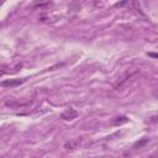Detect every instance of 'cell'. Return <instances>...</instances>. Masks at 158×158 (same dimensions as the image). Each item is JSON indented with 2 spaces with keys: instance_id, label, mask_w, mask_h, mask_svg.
<instances>
[{
  "instance_id": "cell-1",
  "label": "cell",
  "mask_w": 158,
  "mask_h": 158,
  "mask_svg": "<svg viewBox=\"0 0 158 158\" xmlns=\"http://www.w3.org/2000/svg\"><path fill=\"white\" fill-rule=\"evenodd\" d=\"M77 116H78V111H77V110H74L73 107L65 109V110H64V111H62V114H60V118L67 120V121L74 120V118H77Z\"/></svg>"
},
{
  "instance_id": "cell-2",
  "label": "cell",
  "mask_w": 158,
  "mask_h": 158,
  "mask_svg": "<svg viewBox=\"0 0 158 158\" xmlns=\"http://www.w3.org/2000/svg\"><path fill=\"white\" fill-rule=\"evenodd\" d=\"M31 104V101H17V100H6L5 101V105L7 107H11V109H20V107H25V106H28Z\"/></svg>"
},
{
  "instance_id": "cell-3",
  "label": "cell",
  "mask_w": 158,
  "mask_h": 158,
  "mask_svg": "<svg viewBox=\"0 0 158 158\" xmlns=\"http://www.w3.org/2000/svg\"><path fill=\"white\" fill-rule=\"evenodd\" d=\"M25 81H26L25 78L23 79H7V80L1 81V85L6 86V88H15V86H17V85H20V84H22Z\"/></svg>"
},
{
  "instance_id": "cell-4",
  "label": "cell",
  "mask_w": 158,
  "mask_h": 158,
  "mask_svg": "<svg viewBox=\"0 0 158 158\" xmlns=\"http://www.w3.org/2000/svg\"><path fill=\"white\" fill-rule=\"evenodd\" d=\"M79 144H80V139L75 138V139H69L68 142H65L64 147H65L67 149H74V148H77Z\"/></svg>"
},
{
  "instance_id": "cell-5",
  "label": "cell",
  "mask_w": 158,
  "mask_h": 158,
  "mask_svg": "<svg viewBox=\"0 0 158 158\" xmlns=\"http://www.w3.org/2000/svg\"><path fill=\"white\" fill-rule=\"evenodd\" d=\"M125 122H127L126 116H118V117L112 118V121H111V123H114V125H121V123H125Z\"/></svg>"
},
{
  "instance_id": "cell-6",
  "label": "cell",
  "mask_w": 158,
  "mask_h": 158,
  "mask_svg": "<svg viewBox=\"0 0 158 158\" xmlns=\"http://www.w3.org/2000/svg\"><path fill=\"white\" fill-rule=\"evenodd\" d=\"M149 121L153 122V123H157L158 122V114H153L149 116Z\"/></svg>"
},
{
  "instance_id": "cell-7",
  "label": "cell",
  "mask_w": 158,
  "mask_h": 158,
  "mask_svg": "<svg viewBox=\"0 0 158 158\" xmlns=\"http://www.w3.org/2000/svg\"><path fill=\"white\" fill-rule=\"evenodd\" d=\"M49 2H36V4H33V6H38V7H41V6H44V5H48Z\"/></svg>"
},
{
  "instance_id": "cell-8",
  "label": "cell",
  "mask_w": 158,
  "mask_h": 158,
  "mask_svg": "<svg viewBox=\"0 0 158 158\" xmlns=\"http://www.w3.org/2000/svg\"><path fill=\"white\" fill-rule=\"evenodd\" d=\"M153 96H154L156 99H158V90H156V91H153Z\"/></svg>"
},
{
  "instance_id": "cell-9",
  "label": "cell",
  "mask_w": 158,
  "mask_h": 158,
  "mask_svg": "<svg viewBox=\"0 0 158 158\" xmlns=\"http://www.w3.org/2000/svg\"><path fill=\"white\" fill-rule=\"evenodd\" d=\"M149 56H152V57H158V54H156V53H148Z\"/></svg>"
}]
</instances>
